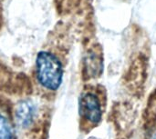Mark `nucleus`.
Masks as SVG:
<instances>
[{"label": "nucleus", "instance_id": "obj_5", "mask_svg": "<svg viewBox=\"0 0 156 139\" xmlns=\"http://www.w3.org/2000/svg\"><path fill=\"white\" fill-rule=\"evenodd\" d=\"M102 60L96 54H89L85 59V72L89 78L98 77L102 72Z\"/></svg>", "mask_w": 156, "mask_h": 139}, {"label": "nucleus", "instance_id": "obj_1", "mask_svg": "<svg viewBox=\"0 0 156 139\" xmlns=\"http://www.w3.org/2000/svg\"><path fill=\"white\" fill-rule=\"evenodd\" d=\"M36 67L40 85L48 90H58L63 78V69L59 59L50 52H39L36 59Z\"/></svg>", "mask_w": 156, "mask_h": 139}, {"label": "nucleus", "instance_id": "obj_2", "mask_svg": "<svg viewBox=\"0 0 156 139\" xmlns=\"http://www.w3.org/2000/svg\"><path fill=\"white\" fill-rule=\"evenodd\" d=\"M80 115L91 126H97L102 118V108L98 97L90 92L85 93L80 99Z\"/></svg>", "mask_w": 156, "mask_h": 139}, {"label": "nucleus", "instance_id": "obj_4", "mask_svg": "<svg viewBox=\"0 0 156 139\" xmlns=\"http://www.w3.org/2000/svg\"><path fill=\"white\" fill-rule=\"evenodd\" d=\"M143 127L145 138L154 139L156 136V105H153V101L144 111Z\"/></svg>", "mask_w": 156, "mask_h": 139}, {"label": "nucleus", "instance_id": "obj_6", "mask_svg": "<svg viewBox=\"0 0 156 139\" xmlns=\"http://www.w3.org/2000/svg\"><path fill=\"white\" fill-rule=\"evenodd\" d=\"M15 132L9 119L0 113V139H14Z\"/></svg>", "mask_w": 156, "mask_h": 139}, {"label": "nucleus", "instance_id": "obj_3", "mask_svg": "<svg viewBox=\"0 0 156 139\" xmlns=\"http://www.w3.org/2000/svg\"><path fill=\"white\" fill-rule=\"evenodd\" d=\"M36 115V107L29 100L20 102L16 108V118L18 124L23 127L30 126Z\"/></svg>", "mask_w": 156, "mask_h": 139}]
</instances>
